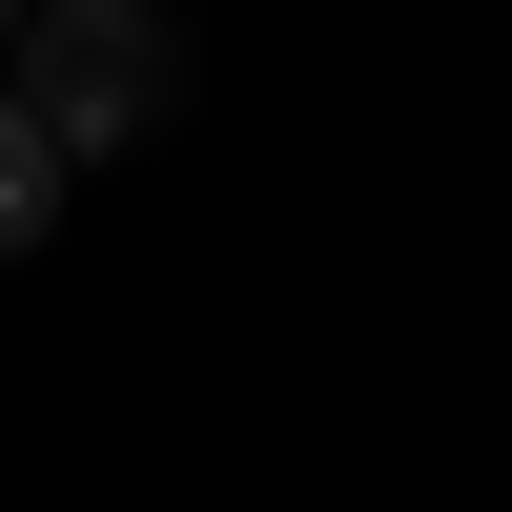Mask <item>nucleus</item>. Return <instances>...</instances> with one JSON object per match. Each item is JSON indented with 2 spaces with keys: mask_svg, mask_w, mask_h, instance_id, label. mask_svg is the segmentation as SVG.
<instances>
[{
  "mask_svg": "<svg viewBox=\"0 0 512 512\" xmlns=\"http://www.w3.org/2000/svg\"><path fill=\"white\" fill-rule=\"evenodd\" d=\"M0 103L62 164H123L185 103V21H164V0H21V21H0Z\"/></svg>",
  "mask_w": 512,
  "mask_h": 512,
  "instance_id": "f257e3e1",
  "label": "nucleus"
},
{
  "mask_svg": "<svg viewBox=\"0 0 512 512\" xmlns=\"http://www.w3.org/2000/svg\"><path fill=\"white\" fill-rule=\"evenodd\" d=\"M62 185H82V164H62V144H41V123H21V103H0V267H21V246H41V226H62Z\"/></svg>",
  "mask_w": 512,
  "mask_h": 512,
  "instance_id": "f03ea898",
  "label": "nucleus"
},
{
  "mask_svg": "<svg viewBox=\"0 0 512 512\" xmlns=\"http://www.w3.org/2000/svg\"><path fill=\"white\" fill-rule=\"evenodd\" d=\"M0 21H21V0H0Z\"/></svg>",
  "mask_w": 512,
  "mask_h": 512,
  "instance_id": "7ed1b4c3",
  "label": "nucleus"
}]
</instances>
